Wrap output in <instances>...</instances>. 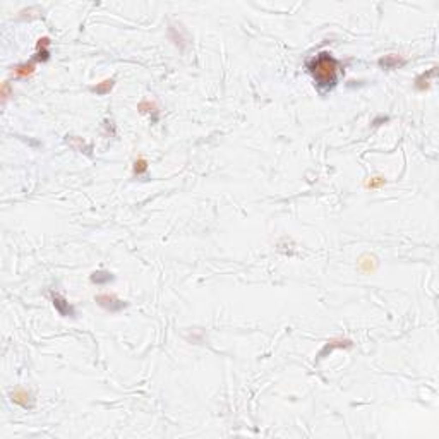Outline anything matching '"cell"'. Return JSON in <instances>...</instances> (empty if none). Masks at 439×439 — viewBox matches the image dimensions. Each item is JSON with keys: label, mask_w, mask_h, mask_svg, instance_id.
<instances>
[{"label": "cell", "mask_w": 439, "mask_h": 439, "mask_svg": "<svg viewBox=\"0 0 439 439\" xmlns=\"http://www.w3.org/2000/svg\"><path fill=\"white\" fill-rule=\"evenodd\" d=\"M309 72L319 89H333L338 82L340 62L329 52H321L309 62Z\"/></svg>", "instance_id": "cell-1"}, {"label": "cell", "mask_w": 439, "mask_h": 439, "mask_svg": "<svg viewBox=\"0 0 439 439\" xmlns=\"http://www.w3.org/2000/svg\"><path fill=\"white\" fill-rule=\"evenodd\" d=\"M94 302L108 312H120L127 307V302L120 301V299L114 294H100L94 297Z\"/></svg>", "instance_id": "cell-2"}, {"label": "cell", "mask_w": 439, "mask_h": 439, "mask_svg": "<svg viewBox=\"0 0 439 439\" xmlns=\"http://www.w3.org/2000/svg\"><path fill=\"white\" fill-rule=\"evenodd\" d=\"M50 297H52V304H54L55 311H57L62 317H74V316H76V309H74V306L64 297L62 294L52 292Z\"/></svg>", "instance_id": "cell-3"}, {"label": "cell", "mask_w": 439, "mask_h": 439, "mask_svg": "<svg viewBox=\"0 0 439 439\" xmlns=\"http://www.w3.org/2000/svg\"><path fill=\"white\" fill-rule=\"evenodd\" d=\"M11 400L16 403V405H19L23 408H33L34 407L33 395L24 388H16L14 391H11Z\"/></svg>", "instance_id": "cell-4"}, {"label": "cell", "mask_w": 439, "mask_h": 439, "mask_svg": "<svg viewBox=\"0 0 439 439\" xmlns=\"http://www.w3.org/2000/svg\"><path fill=\"white\" fill-rule=\"evenodd\" d=\"M350 347H352V340H347V338H333V340H329L323 347V350H321L319 355H317V360L328 357V355L336 349H350Z\"/></svg>", "instance_id": "cell-5"}, {"label": "cell", "mask_w": 439, "mask_h": 439, "mask_svg": "<svg viewBox=\"0 0 439 439\" xmlns=\"http://www.w3.org/2000/svg\"><path fill=\"white\" fill-rule=\"evenodd\" d=\"M357 269L364 275H371L377 269V259L371 254H362L357 259Z\"/></svg>", "instance_id": "cell-6"}, {"label": "cell", "mask_w": 439, "mask_h": 439, "mask_svg": "<svg viewBox=\"0 0 439 439\" xmlns=\"http://www.w3.org/2000/svg\"><path fill=\"white\" fill-rule=\"evenodd\" d=\"M407 60L402 59L400 55L397 54H389V55H384V57H381L379 60H377V64H379V67L386 69V71H393V69H398L402 67V65H405Z\"/></svg>", "instance_id": "cell-7"}, {"label": "cell", "mask_w": 439, "mask_h": 439, "mask_svg": "<svg viewBox=\"0 0 439 439\" xmlns=\"http://www.w3.org/2000/svg\"><path fill=\"white\" fill-rule=\"evenodd\" d=\"M50 59V38H40L36 43V54H34V62H46Z\"/></svg>", "instance_id": "cell-8"}, {"label": "cell", "mask_w": 439, "mask_h": 439, "mask_svg": "<svg viewBox=\"0 0 439 439\" xmlns=\"http://www.w3.org/2000/svg\"><path fill=\"white\" fill-rule=\"evenodd\" d=\"M436 69L437 67H432V69H429L427 72L420 74V76L415 79V88L419 89V91H425V89H427L429 86H431L432 79L436 77Z\"/></svg>", "instance_id": "cell-9"}, {"label": "cell", "mask_w": 439, "mask_h": 439, "mask_svg": "<svg viewBox=\"0 0 439 439\" xmlns=\"http://www.w3.org/2000/svg\"><path fill=\"white\" fill-rule=\"evenodd\" d=\"M114 278H115L114 273L105 271V269H98V271L91 273L89 280H91V283H94V285H107V283H110V281H114Z\"/></svg>", "instance_id": "cell-10"}, {"label": "cell", "mask_w": 439, "mask_h": 439, "mask_svg": "<svg viewBox=\"0 0 439 439\" xmlns=\"http://www.w3.org/2000/svg\"><path fill=\"white\" fill-rule=\"evenodd\" d=\"M115 86V79H105L102 82H98L96 86H91V93L94 94H100V96H103V94H108L112 91V88Z\"/></svg>", "instance_id": "cell-11"}, {"label": "cell", "mask_w": 439, "mask_h": 439, "mask_svg": "<svg viewBox=\"0 0 439 439\" xmlns=\"http://www.w3.org/2000/svg\"><path fill=\"white\" fill-rule=\"evenodd\" d=\"M34 60H29V62H24V64H19L17 67H14V74L17 77H28L31 76L34 72Z\"/></svg>", "instance_id": "cell-12"}, {"label": "cell", "mask_w": 439, "mask_h": 439, "mask_svg": "<svg viewBox=\"0 0 439 439\" xmlns=\"http://www.w3.org/2000/svg\"><path fill=\"white\" fill-rule=\"evenodd\" d=\"M137 110L141 112V114H155L156 117H158V110H156V105H155V103H151L150 100H144V102L139 103Z\"/></svg>", "instance_id": "cell-13"}, {"label": "cell", "mask_w": 439, "mask_h": 439, "mask_svg": "<svg viewBox=\"0 0 439 439\" xmlns=\"http://www.w3.org/2000/svg\"><path fill=\"white\" fill-rule=\"evenodd\" d=\"M148 170V162L144 156H139V158L134 162V175H142V173H146Z\"/></svg>", "instance_id": "cell-14"}, {"label": "cell", "mask_w": 439, "mask_h": 439, "mask_svg": "<svg viewBox=\"0 0 439 439\" xmlns=\"http://www.w3.org/2000/svg\"><path fill=\"white\" fill-rule=\"evenodd\" d=\"M382 184H386V180L382 179V177H374V179L369 180L366 185H367L369 189H377V187H381Z\"/></svg>", "instance_id": "cell-15"}, {"label": "cell", "mask_w": 439, "mask_h": 439, "mask_svg": "<svg viewBox=\"0 0 439 439\" xmlns=\"http://www.w3.org/2000/svg\"><path fill=\"white\" fill-rule=\"evenodd\" d=\"M7 98H9V82L6 81V82H4V86H2V100H4V103L7 102Z\"/></svg>", "instance_id": "cell-16"}]
</instances>
